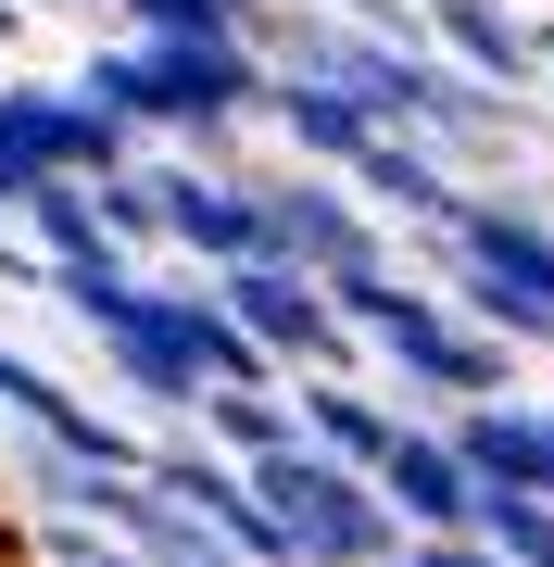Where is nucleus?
I'll list each match as a JSON object with an SVG mask.
<instances>
[{"label":"nucleus","instance_id":"nucleus-1","mask_svg":"<svg viewBox=\"0 0 554 567\" xmlns=\"http://www.w3.org/2000/svg\"><path fill=\"white\" fill-rule=\"evenodd\" d=\"M76 89L102 114H126L151 140V126H165V140H227V126H252L278 102V51L265 39H165V25H126L114 51H88L76 63Z\"/></svg>","mask_w":554,"mask_h":567},{"label":"nucleus","instance_id":"nucleus-2","mask_svg":"<svg viewBox=\"0 0 554 567\" xmlns=\"http://www.w3.org/2000/svg\"><path fill=\"white\" fill-rule=\"evenodd\" d=\"M441 290L467 303L492 341L516 353H554V215L542 203H504V189H467V215L429 240Z\"/></svg>","mask_w":554,"mask_h":567},{"label":"nucleus","instance_id":"nucleus-3","mask_svg":"<svg viewBox=\"0 0 554 567\" xmlns=\"http://www.w3.org/2000/svg\"><path fill=\"white\" fill-rule=\"evenodd\" d=\"M252 480H265V505L290 517L303 567H404V543H416V529L390 517L378 466H353V454H328V442H290V454L252 466Z\"/></svg>","mask_w":554,"mask_h":567},{"label":"nucleus","instance_id":"nucleus-4","mask_svg":"<svg viewBox=\"0 0 554 567\" xmlns=\"http://www.w3.org/2000/svg\"><path fill=\"white\" fill-rule=\"evenodd\" d=\"M215 290H227V316L265 341L278 379H353V316H341V290L315 278V265H278V252H252V265H215Z\"/></svg>","mask_w":554,"mask_h":567},{"label":"nucleus","instance_id":"nucleus-5","mask_svg":"<svg viewBox=\"0 0 554 567\" xmlns=\"http://www.w3.org/2000/svg\"><path fill=\"white\" fill-rule=\"evenodd\" d=\"M265 189V252L278 265H315V278H353V265H390V240H378V203L353 177H315V164H290V177H252Z\"/></svg>","mask_w":554,"mask_h":567},{"label":"nucleus","instance_id":"nucleus-6","mask_svg":"<svg viewBox=\"0 0 554 567\" xmlns=\"http://www.w3.org/2000/svg\"><path fill=\"white\" fill-rule=\"evenodd\" d=\"M0 416L39 429V442H63V454H88V466H151V442H139L114 404H88L76 379H51V365L13 353V341H0Z\"/></svg>","mask_w":554,"mask_h":567},{"label":"nucleus","instance_id":"nucleus-7","mask_svg":"<svg viewBox=\"0 0 554 567\" xmlns=\"http://www.w3.org/2000/svg\"><path fill=\"white\" fill-rule=\"evenodd\" d=\"M165 240L202 265H252L265 252V189L252 177H215V164H165Z\"/></svg>","mask_w":554,"mask_h":567},{"label":"nucleus","instance_id":"nucleus-8","mask_svg":"<svg viewBox=\"0 0 554 567\" xmlns=\"http://www.w3.org/2000/svg\"><path fill=\"white\" fill-rule=\"evenodd\" d=\"M378 492H390L404 529H479V466L453 442V416H416L404 442L378 454Z\"/></svg>","mask_w":554,"mask_h":567},{"label":"nucleus","instance_id":"nucleus-9","mask_svg":"<svg viewBox=\"0 0 554 567\" xmlns=\"http://www.w3.org/2000/svg\"><path fill=\"white\" fill-rule=\"evenodd\" d=\"M429 39L467 63L479 89H516V102H530V89H554V63H542V25L516 13V0H429Z\"/></svg>","mask_w":554,"mask_h":567},{"label":"nucleus","instance_id":"nucleus-10","mask_svg":"<svg viewBox=\"0 0 554 567\" xmlns=\"http://www.w3.org/2000/svg\"><path fill=\"white\" fill-rule=\"evenodd\" d=\"M353 189H366L378 215H404L416 240H441V227L467 215V177H453V152H441V140H416V126H378V152L353 164Z\"/></svg>","mask_w":554,"mask_h":567},{"label":"nucleus","instance_id":"nucleus-11","mask_svg":"<svg viewBox=\"0 0 554 567\" xmlns=\"http://www.w3.org/2000/svg\"><path fill=\"white\" fill-rule=\"evenodd\" d=\"M265 126L290 140V164H315V177H353V164L378 152V114L353 102V89H328V76H278Z\"/></svg>","mask_w":554,"mask_h":567},{"label":"nucleus","instance_id":"nucleus-12","mask_svg":"<svg viewBox=\"0 0 554 567\" xmlns=\"http://www.w3.org/2000/svg\"><path fill=\"white\" fill-rule=\"evenodd\" d=\"M453 442H467L479 492H554V404H467L453 416Z\"/></svg>","mask_w":554,"mask_h":567},{"label":"nucleus","instance_id":"nucleus-13","mask_svg":"<svg viewBox=\"0 0 554 567\" xmlns=\"http://www.w3.org/2000/svg\"><path fill=\"white\" fill-rule=\"evenodd\" d=\"M290 391H303V429H315L328 454H353V466H378V454L416 429L404 391H366V379H290Z\"/></svg>","mask_w":554,"mask_h":567},{"label":"nucleus","instance_id":"nucleus-14","mask_svg":"<svg viewBox=\"0 0 554 567\" xmlns=\"http://www.w3.org/2000/svg\"><path fill=\"white\" fill-rule=\"evenodd\" d=\"M202 442H227L240 466H265V454H290V442H315L303 429V391H278V379H227V391H202Z\"/></svg>","mask_w":554,"mask_h":567},{"label":"nucleus","instance_id":"nucleus-15","mask_svg":"<svg viewBox=\"0 0 554 567\" xmlns=\"http://www.w3.org/2000/svg\"><path fill=\"white\" fill-rule=\"evenodd\" d=\"M13 215H25V240H39L51 265H63V252H114V227H102V189H88V177H39Z\"/></svg>","mask_w":554,"mask_h":567},{"label":"nucleus","instance_id":"nucleus-16","mask_svg":"<svg viewBox=\"0 0 554 567\" xmlns=\"http://www.w3.org/2000/svg\"><path fill=\"white\" fill-rule=\"evenodd\" d=\"M88 189H102V227L126 252H177L165 240V164H114V177H88Z\"/></svg>","mask_w":554,"mask_h":567},{"label":"nucleus","instance_id":"nucleus-17","mask_svg":"<svg viewBox=\"0 0 554 567\" xmlns=\"http://www.w3.org/2000/svg\"><path fill=\"white\" fill-rule=\"evenodd\" d=\"M479 543L516 567H554V492H479Z\"/></svg>","mask_w":554,"mask_h":567},{"label":"nucleus","instance_id":"nucleus-18","mask_svg":"<svg viewBox=\"0 0 554 567\" xmlns=\"http://www.w3.org/2000/svg\"><path fill=\"white\" fill-rule=\"evenodd\" d=\"M126 25H165V39H265V0H126Z\"/></svg>","mask_w":554,"mask_h":567},{"label":"nucleus","instance_id":"nucleus-19","mask_svg":"<svg viewBox=\"0 0 554 567\" xmlns=\"http://www.w3.org/2000/svg\"><path fill=\"white\" fill-rule=\"evenodd\" d=\"M404 567H516V555H492L479 529H416V543H404Z\"/></svg>","mask_w":554,"mask_h":567},{"label":"nucleus","instance_id":"nucleus-20","mask_svg":"<svg viewBox=\"0 0 554 567\" xmlns=\"http://www.w3.org/2000/svg\"><path fill=\"white\" fill-rule=\"evenodd\" d=\"M25 278H51V252H39V240H13V227H0V290H25Z\"/></svg>","mask_w":554,"mask_h":567},{"label":"nucleus","instance_id":"nucleus-21","mask_svg":"<svg viewBox=\"0 0 554 567\" xmlns=\"http://www.w3.org/2000/svg\"><path fill=\"white\" fill-rule=\"evenodd\" d=\"M0 567H39V543H0Z\"/></svg>","mask_w":554,"mask_h":567},{"label":"nucleus","instance_id":"nucleus-22","mask_svg":"<svg viewBox=\"0 0 554 567\" xmlns=\"http://www.w3.org/2000/svg\"><path fill=\"white\" fill-rule=\"evenodd\" d=\"M13 25H25V0H0V39H13Z\"/></svg>","mask_w":554,"mask_h":567},{"label":"nucleus","instance_id":"nucleus-23","mask_svg":"<svg viewBox=\"0 0 554 567\" xmlns=\"http://www.w3.org/2000/svg\"><path fill=\"white\" fill-rule=\"evenodd\" d=\"M542 63H554V13H542Z\"/></svg>","mask_w":554,"mask_h":567},{"label":"nucleus","instance_id":"nucleus-24","mask_svg":"<svg viewBox=\"0 0 554 567\" xmlns=\"http://www.w3.org/2000/svg\"><path fill=\"white\" fill-rule=\"evenodd\" d=\"M0 543H13V529H0Z\"/></svg>","mask_w":554,"mask_h":567}]
</instances>
